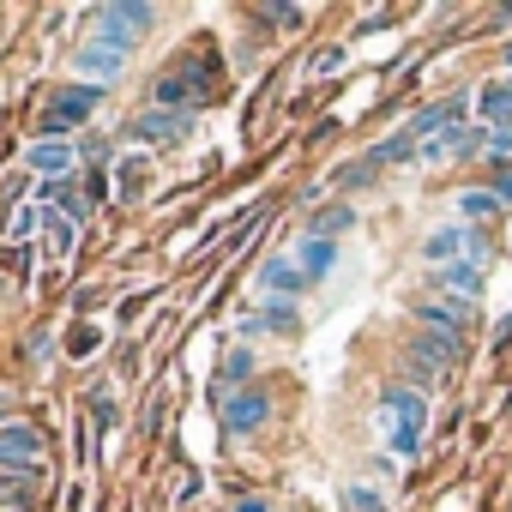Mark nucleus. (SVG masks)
Listing matches in <instances>:
<instances>
[{
	"instance_id": "nucleus-12",
	"label": "nucleus",
	"mask_w": 512,
	"mask_h": 512,
	"mask_svg": "<svg viewBox=\"0 0 512 512\" xmlns=\"http://www.w3.org/2000/svg\"><path fill=\"white\" fill-rule=\"evenodd\" d=\"M97 19H103V31H115V37H133V31H151V25H157V7H139V0H109Z\"/></svg>"
},
{
	"instance_id": "nucleus-11",
	"label": "nucleus",
	"mask_w": 512,
	"mask_h": 512,
	"mask_svg": "<svg viewBox=\"0 0 512 512\" xmlns=\"http://www.w3.org/2000/svg\"><path fill=\"white\" fill-rule=\"evenodd\" d=\"M464 302H422L416 308V320H422V332H434V338H452V344H464Z\"/></svg>"
},
{
	"instance_id": "nucleus-5",
	"label": "nucleus",
	"mask_w": 512,
	"mask_h": 512,
	"mask_svg": "<svg viewBox=\"0 0 512 512\" xmlns=\"http://www.w3.org/2000/svg\"><path fill=\"white\" fill-rule=\"evenodd\" d=\"M464 109H470V97H464V91H452V97H440V103L416 109V115H410L416 145H422V139H434V133H446V127H464Z\"/></svg>"
},
{
	"instance_id": "nucleus-9",
	"label": "nucleus",
	"mask_w": 512,
	"mask_h": 512,
	"mask_svg": "<svg viewBox=\"0 0 512 512\" xmlns=\"http://www.w3.org/2000/svg\"><path fill=\"white\" fill-rule=\"evenodd\" d=\"M193 127V115H181V109H145V115H133V139H145V145H163V139H181Z\"/></svg>"
},
{
	"instance_id": "nucleus-20",
	"label": "nucleus",
	"mask_w": 512,
	"mask_h": 512,
	"mask_svg": "<svg viewBox=\"0 0 512 512\" xmlns=\"http://www.w3.org/2000/svg\"><path fill=\"white\" fill-rule=\"evenodd\" d=\"M37 229H43V205H13V211H7V235H13V241H31Z\"/></svg>"
},
{
	"instance_id": "nucleus-29",
	"label": "nucleus",
	"mask_w": 512,
	"mask_h": 512,
	"mask_svg": "<svg viewBox=\"0 0 512 512\" xmlns=\"http://www.w3.org/2000/svg\"><path fill=\"white\" fill-rule=\"evenodd\" d=\"M0 416H7V392H0Z\"/></svg>"
},
{
	"instance_id": "nucleus-16",
	"label": "nucleus",
	"mask_w": 512,
	"mask_h": 512,
	"mask_svg": "<svg viewBox=\"0 0 512 512\" xmlns=\"http://www.w3.org/2000/svg\"><path fill=\"white\" fill-rule=\"evenodd\" d=\"M410 356H422V362H434V368L446 374V368L458 362V344H452V338H434V332H416V338H410Z\"/></svg>"
},
{
	"instance_id": "nucleus-17",
	"label": "nucleus",
	"mask_w": 512,
	"mask_h": 512,
	"mask_svg": "<svg viewBox=\"0 0 512 512\" xmlns=\"http://www.w3.org/2000/svg\"><path fill=\"white\" fill-rule=\"evenodd\" d=\"M404 157H416V133H410V127H404V133H392L386 145H374V151H368V163H374V169H386V163H404Z\"/></svg>"
},
{
	"instance_id": "nucleus-26",
	"label": "nucleus",
	"mask_w": 512,
	"mask_h": 512,
	"mask_svg": "<svg viewBox=\"0 0 512 512\" xmlns=\"http://www.w3.org/2000/svg\"><path fill=\"white\" fill-rule=\"evenodd\" d=\"M488 193H494L500 205H512V163H500V169H494V187H488Z\"/></svg>"
},
{
	"instance_id": "nucleus-18",
	"label": "nucleus",
	"mask_w": 512,
	"mask_h": 512,
	"mask_svg": "<svg viewBox=\"0 0 512 512\" xmlns=\"http://www.w3.org/2000/svg\"><path fill=\"white\" fill-rule=\"evenodd\" d=\"M260 326H266V332H284V338H290V332L302 326V314H296V302H284V296H266V314H260Z\"/></svg>"
},
{
	"instance_id": "nucleus-2",
	"label": "nucleus",
	"mask_w": 512,
	"mask_h": 512,
	"mask_svg": "<svg viewBox=\"0 0 512 512\" xmlns=\"http://www.w3.org/2000/svg\"><path fill=\"white\" fill-rule=\"evenodd\" d=\"M103 103V91L97 85H61L55 91V103L43 109V121H37V139H67L73 127H85L91 121V109Z\"/></svg>"
},
{
	"instance_id": "nucleus-3",
	"label": "nucleus",
	"mask_w": 512,
	"mask_h": 512,
	"mask_svg": "<svg viewBox=\"0 0 512 512\" xmlns=\"http://www.w3.org/2000/svg\"><path fill=\"white\" fill-rule=\"evenodd\" d=\"M127 49H133V43H103V37H91V43H79V49H73V67H79V73H85V79L103 91L109 79H121V67H127Z\"/></svg>"
},
{
	"instance_id": "nucleus-21",
	"label": "nucleus",
	"mask_w": 512,
	"mask_h": 512,
	"mask_svg": "<svg viewBox=\"0 0 512 512\" xmlns=\"http://www.w3.org/2000/svg\"><path fill=\"white\" fill-rule=\"evenodd\" d=\"M494 211H500V199L488 187H464L458 193V217H494Z\"/></svg>"
},
{
	"instance_id": "nucleus-28",
	"label": "nucleus",
	"mask_w": 512,
	"mask_h": 512,
	"mask_svg": "<svg viewBox=\"0 0 512 512\" xmlns=\"http://www.w3.org/2000/svg\"><path fill=\"white\" fill-rule=\"evenodd\" d=\"M338 61H344V49H326V55H314V73H332Z\"/></svg>"
},
{
	"instance_id": "nucleus-10",
	"label": "nucleus",
	"mask_w": 512,
	"mask_h": 512,
	"mask_svg": "<svg viewBox=\"0 0 512 512\" xmlns=\"http://www.w3.org/2000/svg\"><path fill=\"white\" fill-rule=\"evenodd\" d=\"M422 253H428L434 272H440V266H452V260H458V253H476V235H470L464 223H440V229L422 241Z\"/></svg>"
},
{
	"instance_id": "nucleus-13",
	"label": "nucleus",
	"mask_w": 512,
	"mask_h": 512,
	"mask_svg": "<svg viewBox=\"0 0 512 512\" xmlns=\"http://www.w3.org/2000/svg\"><path fill=\"white\" fill-rule=\"evenodd\" d=\"M260 290H266V296H284V302H296V296L308 290V272H302L296 260H266V266H260Z\"/></svg>"
},
{
	"instance_id": "nucleus-25",
	"label": "nucleus",
	"mask_w": 512,
	"mask_h": 512,
	"mask_svg": "<svg viewBox=\"0 0 512 512\" xmlns=\"http://www.w3.org/2000/svg\"><path fill=\"white\" fill-rule=\"evenodd\" d=\"M482 145H488V151H494V157L506 163V157H512V121H500V127H488V139H482Z\"/></svg>"
},
{
	"instance_id": "nucleus-15",
	"label": "nucleus",
	"mask_w": 512,
	"mask_h": 512,
	"mask_svg": "<svg viewBox=\"0 0 512 512\" xmlns=\"http://www.w3.org/2000/svg\"><path fill=\"white\" fill-rule=\"evenodd\" d=\"M296 266L308 272V284H314V278H326V272L338 266V241H320V235H302V241H296Z\"/></svg>"
},
{
	"instance_id": "nucleus-1",
	"label": "nucleus",
	"mask_w": 512,
	"mask_h": 512,
	"mask_svg": "<svg viewBox=\"0 0 512 512\" xmlns=\"http://www.w3.org/2000/svg\"><path fill=\"white\" fill-rule=\"evenodd\" d=\"M380 404H386V416H392V452H398V458H416V452H422V422H428V398H422V392H410L404 380H392Z\"/></svg>"
},
{
	"instance_id": "nucleus-22",
	"label": "nucleus",
	"mask_w": 512,
	"mask_h": 512,
	"mask_svg": "<svg viewBox=\"0 0 512 512\" xmlns=\"http://www.w3.org/2000/svg\"><path fill=\"white\" fill-rule=\"evenodd\" d=\"M350 223H356V211H350V205H332V211H320V217H314V229H308V235L332 241V235H344Z\"/></svg>"
},
{
	"instance_id": "nucleus-4",
	"label": "nucleus",
	"mask_w": 512,
	"mask_h": 512,
	"mask_svg": "<svg viewBox=\"0 0 512 512\" xmlns=\"http://www.w3.org/2000/svg\"><path fill=\"white\" fill-rule=\"evenodd\" d=\"M37 458H43V434L13 422V428H0V470H13V476H37Z\"/></svg>"
},
{
	"instance_id": "nucleus-14",
	"label": "nucleus",
	"mask_w": 512,
	"mask_h": 512,
	"mask_svg": "<svg viewBox=\"0 0 512 512\" xmlns=\"http://www.w3.org/2000/svg\"><path fill=\"white\" fill-rule=\"evenodd\" d=\"M434 284H440L452 302H464V308L482 296V272H476V260H452V266H440V272H434Z\"/></svg>"
},
{
	"instance_id": "nucleus-19",
	"label": "nucleus",
	"mask_w": 512,
	"mask_h": 512,
	"mask_svg": "<svg viewBox=\"0 0 512 512\" xmlns=\"http://www.w3.org/2000/svg\"><path fill=\"white\" fill-rule=\"evenodd\" d=\"M482 121H488V127L512 121V79H500V85H488V91H482Z\"/></svg>"
},
{
	"instance_id": "nucleus-6",
	"label": "nucleus",
	"mask_w": 512,
	"mask_h": 512,
	"mask_svg": "<svg viewBox=\"0 0 512 512\" xmlns=\"http://www.w3.org/2000/svg\"><path fill=\"white\" fill-rule=\"evenodd\" d=\"M482 139H488V127H446V133L422 139V145H416V157H422V163H452V157H470Z\"/></svg>"
},
{
	"instance_id": "nucleus-23",
	"label": "nucleus",
	"mask_w": 512,
	"mask_h": 512,
	"mask_svg": "<svg viewBox=\"0 0 512 512\" xmlns=\"http://www.w3.org/2000/svg\"><path fill=\"white\" fill-rule=\"evenodd\" d=\"M247 374H253V356H247V350H235V356H229V368H223V386H217V392H223V398H235V386H241Z\"/></svg>"
},
{
	"instance_id": "nucleus-27",
	"label": "nucleus",
	"mask_w": 512,
	"mask_h": 512,
	"mask_svg": "<svg viewBox=\"0 0 512 512\" xmlns=\"http://www.w3.org/2000/svg\"><path fill=\"white\" fill-rule=\"evenodd\" d=\"M260 19H272V25H302V13H296V7H266Z\"/></svg>"
},
{
	"instance_id": "nucleus-7",
	"label": "nucleus",
	"mask_w": 512,
	"mask_h": 512,
	"mask_svg": "<svg viewBox=\"0 0 512 512\" xmlns=\"http://www.w3.org/2000/svg\"><path fill=\"white\" fill-rule=\"evenodd\" d=\"M79 163V151L67 139H31L25 145V169L31 175H49V181H67V169Z\"/></svg>"
},
{
	"instance_id": "nucleus-8",
	"label": "nucleus",
	"mask_w": 512,
	"mask_h": 512,
	"mask_svg": "<svg viewBox=\"0 0 512 512\" xmlns=\"http://www.w3.org/2000/svg\"><path fill=\"white\" fill-rule=\"evenodd\" d=\"M266 416H272V398H266L260 386H253V392H235V398H223V428H229V434H253Z\"/></svg>"
},
{
	"instance_id": "nucleus-24",
	"label": "nucleus",
	"mask_w": 512,
	"mask_h": 512,
	"mask_svg": "<svg viewBox=\"0 0 512 512\" xmlns=\"http://www.w3.org/2000/svg\"><path fill=\"white\" fill-rule=\"evenodd\" d=\"M344 506H350V512H386V506H380V494H374V488H362V482H350V488H344Z\"/></svg>"
}]
</instances>
